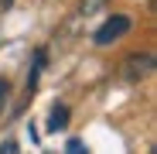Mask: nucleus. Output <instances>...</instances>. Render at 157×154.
I'll return each instance as SVG.
<instances>
[{
    "label": "nucleus",
    "instance_id": "f03ea898",
    "mask_svg": "<svg viewBox=\"0 0 157 154\" xmlns=\"http://www.w3.org/2000/svg\"><path fill=\"white\" fill-rule=\"evenodd\" d=\"M123 69H126V79H147L154 72V58L150 55H130L123 62Z\"/></svg>",
    "mask_w": 157,
    "mask_h": 154
},
{
    "label": "nucleus",
    "instance_id": "f257e3e1",
    "mask_svg": "<svg viewBox=\"0 0 157 154\" xmlns=\"http://www.w3.org/2000/svg\"><path fill=\"white\" fill-rule=\"evenodd\" d=\"M126 31H130V17H126V14H113V17L96 31V45H113V41H120Z\"/></svg>",
    "mask_w": 157,
    "mask_h": 154
},
{
    "label": "nucleus",
    "instance_id": "7ed1b4c3",
    "mask_svg": "<svg viewBox=\"0 0 157 154\" xmlns=\"http://www.w3.org/2000/svg\"><path fill=\"white\" fill-rule=\"evenodd\" d=\"M65 120H68V106H51L48 130H51V134H55V130H62V127H65Z\"/></svg>",
    "mask_w": 157,
    "mask_h": 154
},
{
    "label": "nucleus",
    "instance_id": "20e7f679",
    "mask_svg": "<svg viewBox=\"0 0 157 154\" xmlns=\"http://www.w3.org/2000/svg\"><path fill=\"white\" fill-rule=\"evenodd\" d=\"M7 99H10V82H7V79H0V113H4Z\"/></svg>",
    "mask_w": 157,
    "mask_h": 154
},
{
    "label": "nucleus",
    "instance_id": "423d86ee",
    "mask_svg": "<svg viewBox=\"0 0 157 154\" xmlns=\"http://www.w3.org/2000/svg\"><path fill=\"white\" fill-rule=\"evenodd\" d=\"M10 4H14V0H0V7H10Z\"/></svg>",
    "mask_w": 157,
    "mask_h": 154
},
{
    "label": "nucleus",
    "instance_id": "39448f33",
    "mask_svg": "<svg viewBox=\"0 0 157 154\" xmlns=\"http://www.w3.org/2000/svg\"><path fill=\"white\" fill-rule=\"evenodd\" d=\"M65 147H68V151H72V154H75V151H82V140H78V137H72V140H68V144H65Z\"/></svg>",
    "mask_w": 157,
    "mask_h": 154
}]
</instances>
